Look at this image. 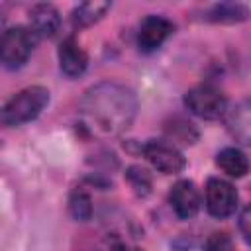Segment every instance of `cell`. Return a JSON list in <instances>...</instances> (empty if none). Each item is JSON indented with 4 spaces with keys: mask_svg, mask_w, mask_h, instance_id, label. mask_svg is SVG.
Instances as JSON below:
<instances>
[{
    "mask_svg": "<svg viewBox=\"0 0 251 251\" xmlns=\"http://www.w3.org/2000/svg\"><path fill=\"white\" fill-rule=\"evenodd\" d=\"M239 231L243 239L251 245V206L243 208V212L239 214Z\"/></svg>",
    "mask_w": 251,
    "mask_h": 251,
    "instance_id": "cell-19",
    "label": "cell"
},
{
    "mask_svg": "<svg viewBox=\"0 0 251 251\" xmlns=\"http://www.w3.org/2000/svg\"><path fill=\"white\" fill-rule=\"evenodd\" d=\"M237 208V190L224 178H208L206 182V210L214 218H227Z\"/></svg>",
    "mask_w": 251,
    "mask_h": 251,
    "instance_id": "cell-6",
    "label": "cell"
},
{
    "mask_svg": "<svg viewBox=\"0 0 251 251\" xmlns=\"http://www.w3.org/2000/svg\"><path fill=\"white\" fill-rule=\"evenodd\" d=\"M112 8L110 2H82L73 10V22L78 27H88L102 20V16Z\"/></svg>",
    "mask_w": 251,
    "mask_h": 251,
    "instance_id": "cell-14",
    "label": "cell"
},
{
    "mask_svg": "<svg viewBox=\"0 0 251 251\" xmlns=\"http://www.w3.org/2000/svg\"><path fill=\"white\" fill-rule=\"evenodd\" d=\"M143 155L159 173L165 175H176L186 165V159L180 153V149L165 139H149L143 145Z\"/></svg>",
    "mask_w": 251,
    "mask_h": 251,
    "instance_id": "cell-5",
    "label": "cell"
},
{
    "mask_svg": "<svg viewBox=\"0 0 251 251\" xmlns=\"http://www.w3.org/2000/svg\"><path fill=\"white\" fill-rule=\"evenodd\" d=\"M175 31V25L171 20L163 18V16H145L139 24V29H137V47L139 51L143 53H151L155 49H159L167 39L169 35Z\"/></svg>",
    "mask_w": 251,
    "mask_h": 251,
    "instance_id": "cell-7",
    "label": "cell"
},
{
    "mask_svg": "<svg viewBox=\"0 0 251 251\" xmlns=\"http://www.w3.org/2000/svg\"><path fill=\"white\" fill-rule=\"evenodd\" d=\"M226 126L229 135L241 143L251 147V98H245L241 102H237L226 118Z\"/></svg>",
    "mask_w": 251,
    "mask_h": 251,
    "instance_id": "cell-9",
    "label": "cell"
},
{
    "mask_svg": "<svg viewBox=\"0 0 251 251\" xmlns=\"http://www.w3.org/2000/svg\"><path fill=\"white\" fill-rule=\"evenodd\" d=\"M249 18V8L239 4V2H222V4H214L208 12H206V20L208 22H216V24H237Z\"/></svg>",
    "mask_w": 251,
    "mask_h": 251,
    "instance_id": "cell-13",
    "label": "cell"
},
{
    "mask_svg": "<svg viewBox=\"0 0 251 251\" xmlns=\"http://www.w3.org/2000/svg\"><path fill=\"white\" fill-rule=\"evenodd\" d=\"M184 106L202 120H218L224 116L227 100L214 84H198L184 94Z\"/></svg>",
    "mask_w": 251,
    "mask_h": 251,
    "instance_id": "cell-4",
    "label": "cell"
},
{
    "mask_svg": "<svg viewBox=\"0 0 251 251\" xmlns=\"http://www.w3.org/2000/svg\"><path fill=\"white\" fill-rule=\"evenodd\" d=\"M69 212L76 222H88L92 218V200L84 190H75L69 198Z\"/></svg>",
    "mask_w": 251,
    "mask_h": 251,
    "instance_id": "cell-15",
    "label": "cell"
},
{
    "mask_svg": "<svg viewBox=\"0 0 251 251\" xmlns=\"http://www.w3.org/2000/svg\"><path fill=\"white\" fill-rule=\"evenodd\" d=\"M137 98L120 82H98L90 86L78 106L82 127L92 137H116L135 120Z\"/></svg>",
    "mask_w": 251,
    "mask_h": 251,
    "instance_id": "cell-1",
    "label": "cell"
},
{
    "mask_svg": "<svg viewBox=\"0 0 251 251\" xmlns=\"http://www.w3.org/2000/svg\"><path fill=\"white\" fill-rule=\"evenodd\" d=\"M126 178L129 180L131 188H133L139 196H147V194L151 192V176H149V173H147L145 169L133 165V167H129V169L126 171Z\"/></svg>",
    "mask_w": 251,
    "mask_h": 251,
    "instance_id": "cell-16",
    "label": "cell"
},
{
    "mask_svg": "<svg viewBox=\"0 0 251 251\" xmlns=\"http://www.w3.org/2000/svg\"><path fill=\"white\" fill-rule=\"evenodd\" d=\"M49 104V90L45 86H27L14 94L2 108V124L8 127L24 126L35 120Z\"/></svg>",
    "mask_w": 251,
    "mask_h": 251,
    "instance_id": "cell-2",
    "label": "cell"
},
{
    "mask_svg": "<svg viewBox=\"0 0 251 251\" xmlns=\"http://www.w3.org/2000/svg\"><path fill=\"white\" fill-rule=\"evenodd\" d=\"M98 251H141V249L135 247V245H129V243L124 241L120 235L112 233V235H106V237L100 241Z\"/></svg>",
    "mask_w": 251,
    "mask_h": 251,
    "instance_id": "cell-17",
    "label": "cell"
},
{
    "mask_svg": "<svg viewBox=\"0 0 251 251\" xmlns=\"http://www.w3.org/2000/svg\"><path fill=\"white\" fill-rule=\"evenodd\" d=\"M57 55H59V67L67 76L75 78L86 71L88 57H86L84 49L76 43L75 37H67L65 41H61Z\"/></svg>",
    "mask_w": 251,
    "mask_h": 251,
    "instance_id": "cell-10",
    "label": "cell"
},
{
    "mask_svg": "<svg viewBox=\"0 0 251 251\" xmlns=\"http://www.w3.org/2000/svg\"><path fill=\"white\" fill-rule=\"evenodd\" d=\"M37 43V35L31 27L25 25H14L2 33L0 53L2 63L6 69H20L29 55L33 53V47Z\"/></svg>",
    "mask_w": 251,
    "mask_h": 251,
    "instance_id": "cell-3",
    "label": "cell"
},
{
    "mask_svg": "<svg viewBox=\"0 0 251 251\" xmlns=\"http://www.w3.org/2000/svg\"><path fill=\"white\" fill-rule=\"evenodd\" d=\"M169 202L173 212L180 218V220H190L198 214L200 210V192L196 188V184L192 180H178L173 184L171 192H169Z\"/></svg>",
    "mask_w": 251,
    "mask_h": 251,
    "instance_id": "cell-8",
    "label": "cell"
},
{
    "mask_svg": "<svg viewBox=\"0 0 251 251\" xmlns=\"http://www.w3.org/2000/svg\"><path fill=\"white\" fill-rule=\"evenodd\" d=\"M204 251H235L233 247V241L227 233H212L208 239H206V245H204Z\"/></svg>",
    "mask_w": 251,
    "mask_h": 251,
    "instance_id": "cell-18",
    "label": "cell"
},
{
    "mask_svg": "<svg viewBox=\"0 0 251 251\" xmlns=\"http://www.w3.org/2000/svg\"><path fill=\"white\" fill-rule=\"evenodd\" d=\"M216 165L231 178H241L249 171V159L237 147H226L216 155Z\"/></svg>",
    "mask_w": 251,
    "mask_h": 251,
    "instance_id": "cell-12",
    "label": "cell"
},
{
    "mask_svg": "<svg viewBox=\"0 0 251 251\" xmlns=\"http://www.w3.org/2000/svg\"><path fill=\"white\" fill-rule=\"evenodd\" d=\"M61 16L51 4H35L29 12V27L37 37H53L59 31Z\"/></svg>",
    "mask_w": 251,
    "mask_h": 251,
    "instance_id": "cell-11",
    "label": "cell"
}]
</instances>
